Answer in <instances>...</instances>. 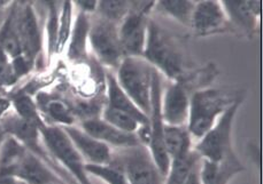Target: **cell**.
I'll list each match as a JSON object with an SVG mask.
<instances>
[{
	"label": "cell",
	"instance_id": "8fae6325",
	"mask_svg": "<svg viewBox=\"0 0 263 184\" xmlns=\"http://www.w3.org/2000/svg\"><path fill=\"white\" fill-rule=\"evenodd\" d=\"M230 26L221 2H200L194 5L191 28L197 36H211L226 31Z\"/></svg>",
	"mask_w": 263,
	"mask_h": 184
},
{
	"label": "cell",
	"instance_id": "4316f807",
	"mask_svg": "<svg viewBox=\"0 0 263 184\" xmlns=\"http://www.w3.org/2000/svg\"><path fill=\"white\" fill-rule=\"evenodd\" d=\"M14 106H15L16 114L21 119L26 120L28 123L36 125L38 128H41L44 125L42 122L41 116L37 111V106L32 99L28 95H20L14 100Z\"/></svg>",
	"mask_w": 263,
	"mask_h": 184
},
{
	"label": "cell",
	"instance_id": "f1b7e54d",
	"mask_svg": "<svg viewBox=\"0 0 263 184\" xmlns=\"http://www.w3.org/2000/svg\"><path fill=\"white\" fill-rule=\"evenodd\" d=\"M46 113L55 123L61 124L62 127L74 125V113L61 101H50L46 104Z\"/></svg>",
	"mask_w": 263,
	"mask_h": 184
},
{
	"label": "cell",
	"instance_id": "3957f363",
	"mask_svg": "<svg viewBox=\"0 0 263 184\" xmlns=\"http://www.w3.org/2000/svg\"><path fill=\"white\" fill-rule=\"evenodd\" d=\"M154 67L143 57H123L115 78L124 93L147 116L151 111Z\"/></svg>",
	"mask_w": 263,
	"mask_h": 184
},
{
	"label": "cell",
	"instance_id": "2e32d148",
	"mask_svg": "<svg viewBox=\"0 0 263 184\" xmlns=\"http://www.w3.org/2000/svg\"><path fill=\"white\" fill-rule=\"evenodd\" d=\"M245 171L236 153H232L224 160L214 163L206 159L200 160V176L202 184H229L238 174Z\"/></svg>",
	"mask_w": 263,
	"mask_h": 184
},
{
	"label": "cell",
	"instance_id": "52a82bcc",
	"mask_svg": "<svg viewBox=\"0 0 263 184\" xmlns=\"http://www.w3.org/2000/svg\"><path fill=\"white\" fill-rule=\"evenodd\" d=\"M154 2H133L131 9L119 24V38L124 57H142L148 28V12Z\"/></svg>",
	"mask_w": 263,
	"mask_h": 184
},
{
	"label": "cell",
	"instance_id": "ac0fdd59",
	"mask_svg": "<svg viewBox=\"0 0 263 184\" xmlns=\"http://www.w3.org/2000/svg\"><path fill=\"white\" fill-rule=\"evenodd\" d=\"M163 142L170 160L187 156L194 145L186 126L164 125Z\"/></svg>",
	"mask_w": 263,
	"mask_h": 184
},
{
	"label": "cell",
	"instance_id": "484cf974",
	"mask_svg": "<svg viewBox=\"0 0 263 184\" xmlns=\"http://www.w3.org/2000/svg\"><path fill=\"white\" fill-rule=\"evenodd\" d=\"M133 2H122V0H102L98 2L97 12L99 17L105 20L113 22L115 24H120L122 20L128 15L131 9Z\"/></svg>",
	"mask_w": 263,
	"mask_h": 184
},
{
	"label": "cell",
	"instance_id": "d4e9b609",
	"mask_svg": "<svg viewBox=\"0 0 263 184\" xmlns=\"http://www.w3.org/2000/svg\"><path fill=\"white\" fill-rule=\"evenodd\" d=\"M85 172L87 175L97 176L106 184H129L122 168L113 163L104 165L85 164Z\"/></svg>",
	"mask_w": 263,
	"mask_h": 184
},
{
	"label": "cell",
	"instance_id": "f546056e",
	"mask_svg": "<svg viewBox=\"0 0 263 184\" xmlns=\"http://www.w3.org/2000/svg\"><path fill=\"white\" fill-rule=\"evenodd\" d=\"M17 80V77L14 72L12 61L0 47V86H12Z\"/></svg>",
	"mask_w": 263,
	"mask_h": 184
},
{
	"label": "cell",
	"instance_id": "277c9868",
	"mask_svg": "<svg viewBox=\"0 0 263 184\" xmlns=\"http://www.w3.org/2000/svg\"><path fill=\"white\" fill-rule=\"evenodd\" d=\"M241 101H238L230 106L218 118L216 124L199 141L194 143L193 150L201 159L218 163L235 153L232 148V126Z\"/></svg>",
	"mask_w": 263,
	"mask_h": 184
},
{
	"label": "cell",
	"instance_id": "e0dca14e",
	"mask_svg": "<svg viewBox=\"0 0 263 184\" xmlns=\"http://www.w3.org/2000/svg\"><path fill=\"white\" fill-rule=\"evenodd\" d=\"M107 79V105L111 108L118 109L120 111L130 114L134 117L140 125L148 124V117L146 116L137 105H136L133 100L124 93V90L121 88L118 80L115 78V75L108 72L106 76Z\"/></svg>",
	"mask_w": 263,
	"mask_h": 184
},
{
	"label": "cell",
	"instance_id": "d6986e66",
	"mask_svg": "<svg viewBox=\"0 0 263 184\" xmlns=\"http://www.w3.org/2000/svg\"><path fill=\"white\" fill-rule=\"evenodd\" d=\"M224 12L230 23L245 32H253L256 29L257 17L252 12L250 4L245 0H226L221 2Z\"/></svg>",
	"mask_w": 263,
	"mask_h": 184
},
{
	"label": "cell",
	"instance_id": "30bf717a",
	"mask_svg": "<svg viewBox=\"0 0 263 184\" xmlns=\"http://www.w3.org/2000/svg\"><path fill=\"white\" fill-rule=\"evenodd\" d=\"M190 99L183 81H170L162 91L161 114L164 125L186 126L189 120Z\"/></svg>",
	"mask_w": 263,
	"mask_h": 184
},
{
	"label": "cell",
	"instance_id": "cb8c5ba5",
	"mask_svg": "<svg viewBox=\"0 0 263 184\" xmlns=\"http://www.w3.org/2000/svg\"><path fill=\"white\" fill-rule=\"evenodd\" d=\"M102 120L106 123L113 126V127L118 128L121 132L128 133V134H136L139 128L140 124L130 114L120 111L118 109L111 108L109 105H105L104 109L101 110V117Z\"/></svg>",
	"mask_w": 263,
	"mask_h": 184
},
{
	"label": "cell",
	"instance_id": "6da1fadb",
	"mask_svg": "<svg viewBox=\"0 0 263 184\" xmlns=\"http://www.w3.org/2000/svg\"><path fill=\"white\" fill-rule=\"evenodd\" d=\"M142 57L170 81L182 80L185 72V56L181 43L153 20L148 21L147 38Z\"/></svg>",
	"mask_w": 263,
	"mask_h": 184
},
{
	"label": "cell",
	"instance_id": "d6a6232c",
	"mask_svg": "<svg viewBox=\"0 0 263 184\" xmlns=\"http://www.w3.org/2000/svg\"><path fill=\"white\" fill-rule=\"evenodd\" d=\"M77 6H80L82 13L89 14V13H95L97 12V7H98V2H95V0H82V2H75Z\"/></svg>",
	"mask_w": 263,
	"mask_h": 184
},
{
	"label": "cell",
	"instance_id": "603a6c76",
	"mask_svg": "<svg viewBox=\"0 0 263 184\" xmlns=\"http://www.w3.org/2000/svg\"><path fill=\"white\" fill-rule=\"evenodd\" d=\"M194 2H185V0H162L155 4L154 7L159 8L165 15L176 20L185 27H191L192 14L194 11Z\"/></svg>",
	"mask_w": 263,
	"mask_h": 184
},
{
	"label": "cell",
	"instance_id": "4dcf8cb0",
	"mask_svg": "<svg viewBox=\"0 0 263 184\" xmlns=\"http://www.w3.org/2000/svg\"><path fill=\"white\" fill-rule=\"evenodd\" d=\"M58 28H59V17L57 14L55 4L50 5V16H48L47 32H48V46L51 52L57 51L58 46Z\"/></svg>",
	"mask_w": 263,
	"mask_h": 184
},
{
	"label": "cell",
	"instance_id": "83f0119b",
	"mask_svg": "<svg viewBox=\"0 0 263 184\" xmlns=\"http://www.w3.org/2000/svg\"><path fill=\"white\" fill-rule=\"evenodd\" d=\"M72 21V4L65 2L62 5L61 15L59 17V28H58V46L57 51L61 52L70 38Z\"/></svg>",
	"mask_w": 263,
	"mask_h": 184
},
{
	"label": "cell",
	"instance_id": "836d02e7",
	"mask_svg": "<svg viewBox=\"0 0 263 184\" xmlns=\"http://www.w3.org/2000/svg\"><path fill=\"white\" fill-rule=\"evenodd\" d=\"M0 184H26V183L14 176L0 175Z\"/></svg>",
	"mask_w": 263,
	"mask_h": 184
},
{
	"label": "cell",
	"instance_id": "44dd1931",
	"mask_svg": "<svg viewBox=\"0 0 263 184\" xmlns=\"http://www.w3.org/2000/svg\"><path fill=\"white\" fill-rule=\"evenodd\" d=\"M0 47L11 60L22 55L20 36L17 31L16 16L12 14L0 30Z\"/></svg>",
	"mask_w": 263,
	"mask_h": 184
},
{
	"label": "cell",
	"instance_id": "5bb4252c",
	"mask_svg": "<svg viewBox=\"0 0 263 184\" xmlns=\"http://www.w3.org/2000/svg\"><path fill=\"white\" fill-rule=\"evenodd\" d=\"M12 176L18 178L26 184H63V181L53 173L48 165L28 149L22 154L15 168L13 169Z\"/></svg>",
	"mask_w": 263,
	"mask_h": 184
},
{
	"label": "cell",
	"instance_id": "9c48e42d",
	"mask_svg": "<svg viewBox=\"0 0 263 184\" xmlns=\"http://www.w3.org/2000/svg\"><path fill=\"white\" fill-rule=\"evenodd\" d=\"M89 42L102 65L118 69L124 57L119 38V24L98 17L90 26Z\"/></svg>",
	"mask_w": 263,
	"mask_h": 184
},
{
	"label": "cell",
	"instance_id": "4fadbf2b",
	"mask_svg": "<svg viewBox=\"0 0 263 184\" xmlns=\"http://www.w3.org/2000/svg\"><path fill=\"white\" fill-rule=\"evenodd\" d=\"M83 130L90 136L105 143L111 149H124L140 144L136 134L121 132L100 117H90L82 123Z\"/></svg>",
	"mask_w": 263,
	"mask_h": 184
},
{
	"label": "cell",
	"instance_id": "9a60e30c",
	"mask_svg": "<svg viewBox=\"0 0 263 184\" xmlns=\"http://www.w3.org/2000/svg\"><path fill=\"white\" fill-rule=\"evenodd\" d=\"M17 31L20 36L22 55L31 63L35 61L42 48V36L38 27L36 14L31 5L24 7L18 16H16Z\"/></svg>",
	"mask_w": 263,
	"mask_h": 184
},
{
	"label": "cell",
	"instance_id": "ba28073f",
	"mask_svg": "<svg viewBox=\"0 0 263 184\" xmlns=\"http://www.w3.org/2000/svg\"><path fill=\"white\" fill-rule=\"evenodd\" d=\"M162 76L154 70L152 82V98H151V111L148 114V124L151 129V140L147 149L155 166L163 176L167 175L170 166V158L163 142L164 123L161 114L162 100Z\"/></svg>",
	"mask_w": 263,
	"mask_h": 184
},
{
	"label": "cell",
	"instance_id": "7c38bea8",
	"mask_svg": "<svg viewBox=\"0 0 263 184\" xmlns=\"http://www.w3.org/2000/svg\"><path fill=\"white\" fill-rule=\"evenodd\" d=\"M72 144L75 145L77 151L80 152L85 164L104 165L109 164L113 158V149L102 143L95 137L90 136L82 128L76 126H67L62 127Z\"/></svg>",
	"mask_w": 263,
	"mask_h": 184
},
{
	"label": "cell",
	"instance_id": "7402d4cb",
	"mask_svg": "<svg viewBox=\"0 0 263 184\" xmlns=\"http://www.w3.org/2000/svg\"><path fill=\"white\" fill-rule=\"evenodd\" d=\"M199 159L200 156L192 150L187 156L170 160V166L167 175L164 176L163 184H183Z\"/></svg>",
	"mask_w": 263,
	"mask_h": 184
},
{
	"label": "cell",
	"instance_id": "d590c367",
	"mask_svg": "<svg viewBox=\"0 0 263 184\" xmlns=\"http://www.w3.org/2000/svg\"><path fill=\"white\" fill-rule=\"evenodd\" d=\"M51 184H62V183H51Z\"/></svg>",
	"mask_w": 263,
	"mask_h": 184
},
{
	"label": "cell",
	"instance_id": "5b68a950",
	"mask_svg": "<svg viewBox=\"0 0 263 184\" xmlns=\"http://www.w3.org/2000/svg\"><path fill=\"white\" fill-rule=\"evenodd\" d=\"M41 136L48 151L59 162L79 184H92L85 172V162L77 151L75 145L59 126H46L40 128Z\"/></svg>",
	"mask_w": 263,
	"mask_h": 184
},
{
	"label": "cell",
	"instance_id": "1f68e13d",
	"mask_svg": "<svg viewBox=\"0 0 263 184\" xmlns=\"http://www.w3.org/2000/svg\"><path fill=\"white\" fill-rule=\"evenodd\" d=\"M200 160L201 158L199 159L198 163L194 165L191 172L186 177V180L184 181L183 184H202L201 176H200Z\"/></svg>",
	"mask_w": 263,
	"mask_h": 184
},
{
	"label": "cell",
	"instance_id": "7a4b0ae2",
	"mask_svg": "<svg viewBox=\"0 0 263 184\" xmlns=\"http://www.w3.org/2000/svg\"><path fill=\"white\" fill-rule=\"evenodd\" d=\"M236 93L217 88L199 89L190 99V111L186 128L196 143L199 141L226 111L238 101Z\"/></svg>",
	"mask_w": 263,
	"mask_h": 184
},
{
	"label": "cell",
	"instance_id": "ffe728a7",
	"mask_svg": "<svg viewBox=\"0 0 263 184\" xmlns=\"http://www.w3.org/2000/svg\"><path fill=\"white\" fill-rule=\"evenodd\" d=\"M91 22L87 14L80 13L77 16L74 29L70 33V43L68 56L72 60H80L86 55V43L89 41V31Z\"/></svg>",
	"mask_w": 263,
	"mask_h": 184
},
{
	"label": "cell",
	"instance_id": "e575fe53",
	"mask_svg": "<svg viewBox=\"0 0 263 184\" xmlns=\"http://www.w3.org/2000/svg\"><path fill=\"white\" fill-rule=\"evenodd\" d=\"M9 105H11V103H9L8 100L0 99V117L9 109Z\"/></svg>",
	"mask_w": 263,
	"mask_h": 184
},
{
	"label": "cell",
	"instance_id": "8992f818",
	"mask_svg": "<svg viewBox=\"0 0 263 184\" xmlns=\"http://www.w3.org/2000/svg\"><path fill=\"white\" fill-rule=\"evenodd\" d=\"M124 172L129 184H163L164 176L143 144L113 151L111 162Z\"/></svg>",
	"mask_w": 263,
	"mask_h": 184
}]
</instances>
